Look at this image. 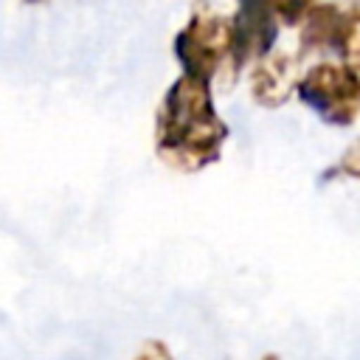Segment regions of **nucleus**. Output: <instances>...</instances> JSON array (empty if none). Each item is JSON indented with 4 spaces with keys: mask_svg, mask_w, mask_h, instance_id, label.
<instances>
[{
    "mask_svg": "<svg viewBox=\"0 0 360 360\" xmlns=\"http://www.w3.org/2000/svg\"><path fill=\"white\" fill-rule=\"evenodd\" d=\"M25 3H45V0H25Z\"/></svg>",
    "mask_w": 360,
    "mask_h": 360,
    "instance_id": "9",
    "label": "nucleus"
},
{
    "mask_svg": "<svg viewBox=\"0 0 360 360\" xmlns=\"http://www.w3.org/2000/svg\"><path fill=\"white\" fill-rule=\"evenodd\" d=\"M295 96L321 124L349 129L360 118V70L338 59L315 62L301 70Z\"/></svg>",
    "mask_w": 360,
    "mask_h": 360,
    "instance_id": "2",
    "label": "nucleus"
},
{
    "mask_svg": "<svg viewBox=\"0 0 360 360\" xmlns=\"http://www.w3.org/2000/svg\"><path fill=\"white\" fill-rule=\"evenodd\" d=\"M172 53L180 73L211 82L231 59V17L197 0L188 20L172 37Z\"/></svg>",
    "mask_w": 360,
    "mask_h": 360,
    "instance_id": "3",
    "label": "nucleus"
},
{
    "mask_svg": "<svg viewBox=\"0 0 360 360\" xmlns=\"http://www.w3.org/2000/svg\"><path fill=\"white\" fill-rule=\"evenodd\" d=\"M135 360H172V357H169V352L163 349V343L152 340V343H146V346L141 349V354H138Z\"/></svg>",
    "mask_w": 360,
    "mask_h": 360,
    "instance_id": "8",
    "label": "nucleus"
},
{
    "mask_svg": "<svg viewBox=\"0 0 360 360\" xmlns=\"http://www.w3.org/2000/svg\"><path fill=\"white\" fill-rule=\"evenodd\" d=\"M335 177H346V180H357V183H360V138H354V141L340 152V158H338L329 169H323L321 183H329V180H335Z\"/></svg>",
    "mask_w": 360,
    "mask_h": 360,
    "instance_id": "7",
    "label": "nucleus"
},
{
    "mask_svg": "<svg viewBox=\"0 0 360 360\" xmlns=\"http://www.w3.org/2000/svg\"><path fill=\"white\" fill-rule=\"evenodd\" d=\"M318 0H236V6H253L276 17L281 28H295L304 22V17L312 11Z\"/></svg>",
    "mask_w": 360,
    "mask_h": 360,
    "instance_id": "6",
    "label": "nucleus"
},
{
    "mask_svg": "<svg viewBox=\"0 0 360 360\" xmlns=\"http://www.w3.org/2000/svg\"><path fill=\"white\" fill-rule=\"evenodd\" d=\"M298 28V59L335 53L360 70V0H318Z\"/></svg>",
    "mask_w": 360,
    "mask_h": 360,
    "instance_id": "4",
    "label": "nucleus"
},
{
    "mask_svg": "<svg viewBox=\"0 0 360 360\" xmlns=\"http://www.w3.org/2000/svg\"><path fill=\"white\" fill-rule=\"evenodd\" d=\"M231 127L219 115L211 82L180 73L155 110V155L180 174H197L219 163Z\"/></svg>",
    "mask_w": 360,
    "mask_h": 360,
    "instance_id": "1",
    "label": "nucleus"
},
{
    "mask_svg": "<svg viewBox=\"0 0 360 360\" xmlns=\"http://www.w3.org/2000/svg\"><path fill=\"white\" fill-rule=\"evenodd\" d=\"M301 70H298V53L287 51H270L267 56L256 59L248 73V87L253 104L264 110H278L284 107L298 87Z\"/></svg>",
    "mask_w": 360,
    "mask_h": 360,
    "instance_id": "5",
    "label": "nucleus"
}]
</instances>
